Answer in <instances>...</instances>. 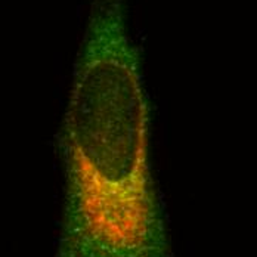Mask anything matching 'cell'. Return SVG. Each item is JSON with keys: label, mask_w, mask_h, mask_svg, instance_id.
<instances>
[{"label": "cell", "mask_w": 257, "mask_h": 257, "mask_svg": "<svg viewBox=\"0 0 257 257\" xmlns=\"http://www.w3.org/2000/svg\"><path fill=\"white\" fill-rule=\"evenodd\" d=\"M59 147L65 208L56 257H170L127 0L92 3Z\"/></svg>", "instance_id": "cell-1"}]
</instances>
